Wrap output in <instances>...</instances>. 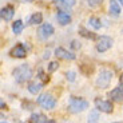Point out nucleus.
Wrapping results in <instances>:
<instances>
[{
  "instance_id": "obj_1",
  "label": "nucleus",
  "mask_w": 123,
  "mask_h": 123,
  "mask_svg": "<svg viewBox=\"0 0 123 123\" xmlns=\"http://www.w3.org/2000/svg\"><path fill=\"white\" fill-rule=\"evenodd\" d=\"M12 75L18 83H24V82H27L32 78V70L27 64H22L13 70Z\"/></svg>"
},
{
  "instance_id": "obj_2",
  "label": "nucleus",
  "mask_w": 123,
  "mask_h": 123,
  "mask_svg": "<svg viewBox=\"0 0 123 123\" xmlns=\"http://www.w3.org/2000/svg\"><path fill=\"white\" fill-rule=\"evenodd\" d=\"M90 103L82 98H76V96H71L70 98V111L71 112H80L88 108Z\"/></svg>"
},
{
  "instance_id": "obj_3",
  "label": "nucleus",
  "mask_w": 123,
  "mask_h": 123,
  "mask_svg": "<svg viewBox=\"0 0 123 123\" xmlns=\"http://www.w3.org/2000/svg\"><path fill=\"white\" fill-rule=\"evenodd\" d=\"M37 105L42 106L44 110H51L56 106V99L51 94H40L37 98Z\"/></svg>"
},
{
  "instance_id": "obj_4",
  "label": "nucleus",
  "mask_w": 123,
  "mask_h": 123,
  "mask_svg": "<svg viewBox=\"0 0 123 123\" xmlns=\"http://www.w3.org/2000/svg\"><path fill=\"white\" fill-rule=\"evenodd\" d=\"M111 80H112V72L108 71V70H102L99 76L96 78L95 83L99 88H107V87L110 86Z\"/></svg>"
},
{
  "instance_id": "obj_5",
  "label": "nucleus",
  "mask_w": 123,
  "mask_h": 123,
  "mask_svg": "<svg viewBox=\"0 0 123 123\" xmlns=\"http://www.w3.org/2000/svg\"><path fill=\"white\" fill-rule=\"evenodd\" d=\"M111 46H112V39L110 36L103 35L96 42V51L98 52H106V51H108L111 48Z\"/></svg>"
},
{
  "instance_id": "obj_6",
  "label": "nucleus",
  "mask_w": 123,
  "mask_h": 123,
  "mask_svg": "<svg viewBox=\"0 0 123 123\" xmlns=\"http://www.w3.org/2000/svg\"><path fill=\"white\" fill-rule=\"evenodd\" d=\"M54 32H55V30H54L52 25L49 24V23H44V24H42L40 28L37 30V36L42 40H47L49 36H52Z\"/></svg>"
},
{
  "instance_id": "obj_7",
  "label": "nucleus",
  "mask_w": 123,
  "mask_h": 123,
  "mask_svg": "<svg viewBox=\"0 0 123 123\" xmlns=\"http://www.w3.org/2000/svg\"><path fill=\"white\" fill-rule=\"evenodd\" d=\"M95 107L102 112H106V114H111L112 110H114V106L110 100H102L99 98L95 99Z\"/></svg>"
},
{
  "instance_id": "obj_8",
  "label": "nucleus",
  "mask_w": 123,
  "mask_h": 123,
  "mask_svg": "<svg viewBox=\"0 0 123 123\" xmlns=\"http://www.w3.org/2000/svg\"><path fill=\"white\" fill-rule=\"evenodd\" d=\"M9 55L12 56V58H16V59H24L27 56V51H25L23 44H18V46H15L11 49Z\"/></svg>"
},
{
  "instance_id": "obj_9",
  "label": "nucleus",
  "mask_w": 123,
  "mask_h": 123,
  "mask_svg": "<svg viewBox=\"0 0 123 123\" xmlns=\"http://www.w3.org/2000/svg\"><path fill=\"white\" fill-rule=\"evenodd\" d=\"M55 55L58 56V58L64 59V60H75V59H76V55H74L72 52L64 49L63 47H58V48L55 49Z\"/></svg>"
},
{
  "instance_id": "obj_10",
  "label": "nucleus",
  "mask_w": 123,
  "mask_h": 123,
  "mask_svg": "<svg viewBox=\"0 0 123 123\" xmlns=\"http://www.w3.org/2000/svg\"><path fill=\"white\" fill-rule=\"evenodd\" d=\"M28 122H31V123H47V122L54 123L55 120L48 119V118H47L46 115H43V114H39V112H34V114H32V115L30 117Z\"/></svg>"
},
{
  "instance_id": "obj_11",
  "label": "nucleus",
  "mask_w": 123,
  "mask_h": 123,
  "mask_svg": "<svg viewBox=\"0 0 123 123\" xmlns=\"http://www.w3.org/2000/svg\"><path fill=\"white\" fill-rule=\"evenodd\" d=\"M13 13H15V9H13L12 6L3 7L1 11H0V16H1V19L6 20V22H9V20L13 18Z\"/></svg>"
},
{
  "instance_id": "obj_12",
  "label": "nucleus",
  "mask_w": 123,
  "mask_h": 123,
  "mask_svg": "<svg viewBox=\"0 0 123 123\" xmlns=\"http://www.w3.org/2000/svg\"><path fill=\"white\" fill-rule=\"evenodd\" d=\"M54 3H55L59 8L63 9V11H68V12H70V8L75 6L76 0H54Z\"/></svg>"
},
{
  "instance_id": "obj_13",
  "label": "nucleus",
  "mask_w": 123,
  "mask_h": 123,
  "mask_svg": "<svg viewBox=\"0 0 123 123\" xmlns=\"http://www.w3.org/2000/svg\"><path fill=\"white\" fill-rule=\"evenodd\" d=\"M56 19L60 23V25H67L71 23V15L67 11H59L58 15H56Z\"/></svg>"
},
{
  "instance_id": "obj_14",
  "label": "nucleus",
  "mask_w": 123,
  "mask_h": 123,
  "mask_svg": "<svg viewBox=\"0 0 123 123\" xmlns=\"http://www.w3.org/2000/svg\"><path fill=\"white\" fill-rule=\"evenodd\" d=\"M110 98L112 99V100L115 102H123V90L122 87H117V88H114L112 91L110 92Z\"/></svg>"
},
{
  "instance_id": "obj_15",
  "label": "nucleus",
  "mask_w": 123,
  "mask_h": 123,
  "mask_svg": "<svg viewBox=\"0 0 123 123\" xmlns=\"http://www.w3.org/2000/svg\"><path fill=\"white\" fill-rule=\"evenodd\" d=\"M43 84L44 83H36V82H32V83L28 84V91L31 92V94H34V95H36V94H39L40 90L43 88Z\"/></svg>"
},
{
  "instance_id": "obj_16",
  "label": "nucleus",
  "mask_w": 123,
  "mask_h": 123,
  "mask_svg": "<svg viewBox=\"0 0 123 123\" xmlns=\"http://www.w3.org/2000/svg\"><path fill=\"white\" fill-rule=\"evenodd\" d=\"M40 23H43V15L40 12H35L30 16V24L32 25H37Z\"/></svg>"
},
{
  "instance_id": "obj_17",
  "label": "nucleus",
  "mask_w": 123,
  "mask_h": 123,
  "mask_svg": "<svg viewBox=\"0 0 123 123\" xmlns=\"http://www.w3.org/2000/svg\"><path fill=\"white\" fill-rule=\"evenodd\" d=\"M120 13V7L117 0H111L110 1V15L112 16H119Z\"/></svg>"
},
{
  "instance_id": "obj_18",
  "label": "nucleus",
  "mask_w": 123,
  "mask_h": 123,
  "mask_svg": "<svg viewBox=\"0 0 123 123\" xmlns=\"http://www.w3.org/2000/svg\"><path fill=\"white\" fill-rule=\"evenodd\" d=\"M23 28H24V23H23L22 20H15V22L12 23V31L15 32L16 35L22 34Z\"/></svg>"
},
{
  "instance_id": "obj_19",
  "label": "nucleus",
  "mask_w": 123,
  "mask_h": 123,
  "mask_svg": "<svg viewBox=\"0 0 123 123\" xmlns=\"http://www.w3.org/2000/svg\"><path fill=\"white\" fill-rule=\"evenodd\" d=\"M79 34L82 35L83 37H86V39H90V40L96 39V35L94 34V32H90V31H87L86 28H83V27H80V28H79Z\"/></svg>"
},
{
  "instance_id": "obj_20",
  "label": "nucleus",
  "mask_w": 123,
  "mask_h": 123,
  "mask_svg": "<svg viewBox=\"0 0 123 123\" xmlns=\"http://www.w3.org/2000/svg\"><path fill=\"white\" fill-rule=\"evenodd\" d=\"M88 23H90V25H91V27L94 28V30H99V28L102 27L100 19L95 18V16H92V18H90V19H88Z\"/></svg>"
},
{
  "instance_id": "obj_21",
  "label": "nucleus",
  "mask_w": 123,
  "mask_h": 123,
  "mask_svg": "<svg viewBox=\"0 0 123 123\" xmlns=\"http://www.w3.org/2000/svg\"><path fill=\"white\" fill-rule=\"evenodd\" d=\"M98 120H99V110L94 108L88 114V122H98Z\"/></svg>"
},
{
  "instance_id": "obj_22",
  "label": "nucleus",
  "mask_w": 123,
  "mask_h": 123,
  "mask_svg": "<svg viewBox=\"0 0 123 123\" xmlns=\"http://www.w3.org/2000/svg\"><path fill=\"white\" fill-rule=\"evenodd\" d=\"M86 1L91 8H96V7H99L102 3H103V0H86Z\"/></svg>"
},
{
  "instance_id": "obj_23",
  "label": "nucleus",
  "mask_w": 123,
  "mask_h": 123,
  "mask_svg": "<svg viewBox=\"0 0 123 123\" xmlns=\"http://www.w3.org/2000/svg\"><path fill=\"white\" fill-rule=\"evenodd\" d=\"M66 78H67L68 82H74L76 79V72L75 71H67L66 72Z\"/></svg>"
},
{
  "instance_id": "obj_24",
  "label": "nucleus",
  "mask_w": 123,
  "mask_h": 123,
  "mask_svg": "<svg viewBox=\"0 0 123 123\" xmlns=\"http://www.w3.org/2000/svg\"><path fill=\"white\" fill-rule=\"evenodd\" d=\"M58 67H59L58 62H51L48 64V72H55V71L58 70Z\"/></svg>"
},
{
  "instance_id": "obj_25",
  "label": "nucleus",
  "mask_w": 123,
  "mask_h": 123,
  "mask_svg": "<svg viewBox=\"0 0 123 123\" xmlns=\"http://www.w3.org/2000/svg\"><path fill=\"white\" fill-rule=\"evenodd\" d=\"M39 78L42 79V83H48V80H49V78L47 76V75L44 74V72H43L42 70L39 71Z\"/></svg>"
},
{
  "instance_id": "obj_26",
  "label": "nucleus",
  "mask_w": 123,
  "mask_h": 123,
  "mask_svg": "<svg viewBox=\"0 0 123 123\" xmlns=\"http://www.w3.org/2000/svg\"><path fill=\"white\" fill-rule=\"evenodd\" d=\"M80 47H82V44H80L79 40H72L71 42V48L72 49H79Z\"/></svg>"
},
{
  "instance_id": "obj_27",
  "label": "nucleus",
  "mask_w": 123,
  "mask_h": 123,
  "mask_svg": "<svg viewBox=\"0 0 123 123\" xmlns=\"http://www.w3.org/2000/svg\"><path fill=\"white\" fill-rule=\"evenodd\" d=\"M49 56H51V55H49V52L47 51V52H44V55H43V59H48Z\"/></svg>"
},
{
  "instance_id": "obj_28",
  "label": "nucleus",
  "mask_w": 123,
  "mask_h": 123,
  "mask_svg": "<svg viewBox=\"0 0 123 123\" xmlns=\"http://www.w3.org/2000/svg\"><path fill=\"white\" fill-rule=\"evenodd\" d=\"M19 1H22V3H32L34 0H19Z\"/></svg>"
},
{
  "instance_id": "obj_29",
  "label": "nucleus",
  "mask_w": 123,
  "mask_h": 123,
  "mask_svg": "<svg viewBox=\"0 0 123 123\" xmlns=\"http://www.w3.org/2000/svg\"><path fill=\"white\" fill-rule=\"evenodd\" d=\"M123 82V72H122V75H120V83Z\"/></svg>"
},
{
  "instance_id": "obj_30",
  "label": "nucleus",
  "mask_w": 123,
  "mask_h": 123,
  "mask_svg": "<svg viewBox=\"0 0 123 123\" xmlns=\"http://www.w3.org/2000/svg\"><path fill=\"white\" fill-rule=\"evenodd\" d=\"M118 1H119V3H120V4H122V6H123V0H118Z\"/></svg>"
},
{
  "instance_id": "obj_31",
  "label": "nucleus",
  "mask_w": 123,
  "mask_h": 123,
  "mask_svg": "<svg viewBox=\"0 0 123 123\" xmlns=\"http://www.w3.org/2000/svg\"><path fill=\"white\" fill-rule=\"evenodd\" d=\"M120 87H122V90H123V82H122V84H120Z\"/></svg>"
}]
</instances>
